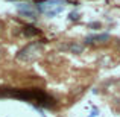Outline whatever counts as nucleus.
<instances>
[{"label": "nucleus", "instance_id": "nucleus-2", "mask_svg": "<svg viewBox=\"0 0 120 117\" xmlns=\"http://www.w3.org/2000/svg\"><path fill=\"white\" fill-rule=\"evenodd\" d=\"M37 11L46 14L47 17H55L64 9V0H40L37 2Z\"/></svg>", "mask_w": 120, "mask_h": 117}, {"label": "nucleus", "instance_id": "nucleus-1", "mask_svg": "<svg viewBox=\"0 0 120 117\" xmlns=\"http://www.w3.org/2000/svg\"><path fill=\"white\" fill-rule=\"evenodd\" d=\"M11 96L17 97V99H21L24 102H30L37 106H46V108H50V106H55V99L52 96H49L47 93H44L43 90H38V88H32V90H11Z\"/></svg>", "mask_w": 120, "mask_h": 117}, {"label": "nucleus", "instance_id": "nucleus-9", "mask_svg": "<svg viewBox=\"0 0 120 117\" xmlns=\"http://www.w3.org/2000/svg\"><path fill=\"white\" fill-rule=\"evenodd\" d=\"M88 27H90V29H100V23L99 21H94V23L88 24Z\"/></svg>", "mask_w": 120, "mask_h": 117}, {"label": "nucleus", "instance_id": "nucleus-5", "mask_svg": "<svg viewBox=\"0 0 120 117\" xmlns=\"http://www.w3.org/2000/svg\"><path fill=\"white\" fill-rule=\"evenodd\" d=\"M109 40V34H100V35H90L85 38V43L87 44H91L94 41H99V43H105V41Z\"/></svg>", "mask_w": 120, "mask_h": 117}, {"label": "nucleus", "instance_id": "nucleus-4", "mask_svg": "<svg viewBox=\"0 0 120 117\" xmlns=\"http://www.w3.org/2000/svg\"><path fill=\"white\" fill-rule=\"evenodd\" d=\"M17 11L21 17L30 18V20H37L38 18V14H37V9L34 8L30 3H18L17 5Z\"/></svg>", "mask_w": 120, "mask_h": 117}, {"label": "nucleus", "instance_id": "nucleus-10", "mask_svg": "<svg viewBox=\"0 0 120 117\" xmlns=\"http://www.w3.org/2000/svg\"><path fill=\"white\" fill-rule=\"evenodd\" d=\"M0 29H2V24H0Z\"/></svg>", "mask_w": 120, "mask_h": 117}, {"label": "nucleus", "instance_id": "nucleus-6", "mask_svg": "<svg viewBox=\"0 0 120 117\" xmlns=\"http://www.w3.org/2000/svg\"><path fill=\"white\" fill-rule=\"evenodd\" d=\"M23 34L26 37H35V35H40V29H37L35 26H24Z\"/></svg>", "mask_w": 120, "mask_h": 117}, {"label": "nucleus", "instance_id": "nucleus-3", "mask_svg": "<svg viewBox=\"0 0 120 117\" xmlns=\"http://www.w3.org/2000/svg\"><path fill=\"white\" fill-rule=\"evenodd\" d=\"M40 52H41V44L30 43V44H27L24 49H21L20 52H18L17 58L20 59V61H34V59L40 55Z\"/></svg>", "mask_w": 120, "mask_h": 117}, {"label": "nucleus", "instance_id": "nucleus-8", "mask_svg": "<svg viewBox=\"0 0 120 117\" xmlns=\"http://www.w3.org/2000/svg\"><path fill=\"white\" fill-rule=\"evenodd\" d=\"M79 12H70V14H68V18H70L71 21H76V20H79Z\"/></svg>", "mask_w": 120, "mask_h": 117}, {"label": "nucleus", "instance_id": "nucleus-7", "mask_svg": "<svg viewBox=\"0 0 120 117\" xmlns=\"http://www.w3.org/2000/svg\"><path fill=\"white\" fill-rule=\"evenodd\" d=\"M61 49H68L70 52H73V53H81L82 52V49L84 47L81 46V44H76V43H73V44H70V46H64V47H61Z\"/></svg>", "mask_w": 120, "mask_h": 117}]
</instances>
